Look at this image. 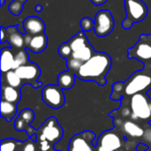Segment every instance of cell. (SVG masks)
Here are the masks:
<instances>
[{
	"mask_svg": "<svg viewBox=\"0 0 151 151\" xmlns=\"http://www.w3.org/2000/svg\"><path fill=\"white\" fill-rule=\"evenodd\" d=\"M5 42L9 43L12 49H26L25 34H21L18 30V26H11L5 28Z\"/></svg>",
	"mask_w": 151,
	"mask_h": 151,
	"instance_id": "14",
	"label": "cell"
},
{
	"mask_svg": "<svg viewBox=\"0 0 151 151\" xmlns=\"http://www.w3.org/2000/svg\"><path fill=\"white\" fill-rule=\"evenodd\" d=\"M36 134L42 136L54 146L60 142L65 136V130L58 122L57 117L47 118L36 129Z\"/></svg>",
	"mask_w": 151,
	"mask_h": 151,
	"instance_id": "4",
	"label": "cell"
},
{
	"mask_svg": "<svg viewBox=\"0 0 151 151\" xmlns=\"http://www.w3.org/2000/svg\"><path fill=\"white\" fill-rule=\"evenodd\" d=\"M77 81V77L74 73L65 70L58 73L57 78V84L64 90H70L74 88Z\"/></svg>",
	"mask_w": 151,
	"mask_h": 151,
	"instance_id": "17",
	"label": "cell"
},
{
	"mask_svg": "<svg viewBox=\"0 0 151 151\" xmlns=\"http://www.w3.org/2000/svg\"><path fill=\"white\" fill-rule=\"evenodd\" d=\"M22 142L14 139L1 140V151H19Z\"/></svg>",
	"mask_w": 151,
	"mask_h": 151,
	"instance_id": "23",
	"label": "cell"
},
{
	"mask_svg": "<svg viewBox=\"0 0 151 151\" xmlns=\"http://www.w3.org/2000/svg\"><path fill=\"white\" fill-rule=\"evenodd\" d=\"M23 27L25 34L29 35H37L44 34L45 23L44 21L36 16H29L23 20Z\"/></svg>",
	"mask_w": 151,
	"mask_h": 151,
	"instance_id": "15",
	"label": "cell"
},
{
	"mask_svg": "<svg viewBox=\"0 0 151 151\" xmlns=\"http://www.w3.org/2000/svg\"><path fill=\"white\" fill-rule=\"evenodd\" d=\"M121 114H122L123 117H131V115H132V111H131V109L125 107V108H123V109L121 110Z\"/></svg>",
	"mask_w": 151,
	"mask_h": 151,
	"instance_id": "31",
	"label": "cell"
},
{
	"mask_svg": "<svg viewBox=\"0 0 151 151\" xmlns=\"http://www.w3.org/2000/svg\"><path fill=\"white\" fill-rule=\"evenodd\" d=\"M149 149H150L149 145H147V144H145L143 142H140V143L137 144L135 150H136V151H148Z\"/></svg>",
	"mask_w": 151,
	"mask_h": 151,
	"instance_id": "29",
	"label": "cell"
},
{
	"mask_svg": "<svg viewBox=\"0 0 151 151\" xmlns=\"http://www.w3.org/2000/svg\"><path fill=\"white\" fill-rule=\"evenodd\" d=\"M121 146L122 142L120 136L113 129H109L99 135L96 151H118Z\"/></svg>",
	"mask_w": 151,
	"mask_h": 151,
	"instance_id": "12",
	"label": "cell"
},
{
	"mask_svg": "<svg viewBox=\"0 0 151 151\" xmlns=\"http://www.w3.org/2000/svg\"><path fill=\"white\" fill-rule=\"evenodd\" d=\"M4 4V0H1V6H3Z\"/></svg>",
	"mask_w": 151,
	"mask_h": 151,
	"instance_id": "36",
	"label": "cell"
},
{
	"mask_svg": "<svg viewBox=\"0 0 151 151\" xmlns=\"http://www.w3.org/2000/svg\"><path fill=\"white\" fill-rule=\"evenodd\" d=\"M82 64H83L82 62L71 58L66 60V68H67V70L76 73L79 71V69L81 68V66L82 65Z\"/></svg>",
	"mask_w": 151,
	"mask_h": 151,
	"instance_id": "26",
	"label": "cell"
},
{
	"mask_svg": "<svg viewBox=\"0 0 151 151\" xmlns=\"http://www.w3.org/2000/svg\"><path fill=\"white\" fill-rule=\"evenodd\" d=\"M5 42V27H1V43Z\"/></svg>",
	"mask_w": 151,
	"mask_h": 151,
	"instance_id": "32",
	"label": "cell"
},
{
	"mask_svg": "<svg viewBox=\"0 0 151 151\" xmlns=\"http://www.w3.org/2000/svg\"><path fill=\"white\" fill-rule=\"evenodd\" d=\"M130 109L132 114L135 115L138 119L151 122V98L146 93H139L130 97Z\"/></svg>",
	"mask_w": 151,
	"mask_h": 151,
	"instance_id": "6",
	"label": "cell"
},
{
	"mask_svg": "<svg viewBox=\"0 0 151 151\" xmlns=\"http://www.w3.org/2000/svg\"><path fill=\"white\" fill-rule=\"evenodd\" d=\"M26 49L33 53H41L48 46V37L45 34L29 35L25 34Z\"/></svg>",
	"mask_w": 151,
	"mask_h": 151,
	"instance_id": "13",
	"label": "cell"
},
{
	"mask_svg": "<svg viewBox=\"0 0 151 151\" xmlns=\"http://www.w3.org/2000/svg\"><path fill=\"white\" fill-rule=\"evenodd\" d=\"M129 58L136 59L146 65L151 61V34H142L140 35L138 42L127 50Z\"/></svg>",
	"mask_w": 151,
	"mask_h": 151,
	"instance_id": "7",
	"label": "cell"
},
{
	"mask_svg": "<svg viewBox=\"0 0 151 151\" xmlns=\"http://www.w3.org/2000/svg\"><path fill=\"white\" fill-rule=\"evenodd\" d=\"M151 89V73L144 69L134 72L127 81H115L111 86V99L122 101L139 93H147Z\"/></svg>",
	"mask_w": 151,
	"mask_h": 151,
	"instance_id": "2",
	"label": "cell"
},
{
	"mask_svg": "<svg viewBox=\"0 0 151 151\" xmlns=\"http://www.w3.org/2000/svg\"><path fill=\"white\" fill-rule=\"evenodd\" d=\"M92 2V4H94L95 5H102L104 3H106L108 0H90Z\"/></svg>",
	"mask_w": 151,
	"mask_h": 151,
	"instance_id": "33",
	"label": "cell"
},
{
	"mask_svg": "<svg viewBox=\"0 0 151 151\" xmlns=\"http://www.w3.org/2000/svg\"><path fill=\"white\" fill-rule=\"evenodd\" d=\"M115 22L111 12L108 10H101L97 12L95 17V34L99 37L109 35L114 29Z\"/></svg>",
	"mask_w": 151,
	"mask_h": 151,
	"instance_id": "10",
	"label": "cell"
},
{
	"mask_svg": "<svg viewBox=\"0 0 151 151\" xmlns=\"http://www.w3.org/2000/svg\"><path fill=\"white\" fill-rule=\"evenodd\" d=\"M29 62H30V60H29V55H28L27 50V49L19 50L15 54L14 64H13L12 70H16L17 68L28 64Z\"/></svg>",
	"mask_w": 151,
	"mask_h": 151,
	"instance_id": "22",
	"label": "cell"
},
{
	"mask_svg": "<svg viewBox=\"0 0 151 151\" xmlns=\"http://www.w3.org/2000/svg\"><path fill=\"white\" fill-rule=\"evenodd\" d=\"M35 12H42V4H36V5L35 6Z\"/></svg>",
	"mask_w": 151,
	"mask_h": 151,
	"instance_id": "35",
	"label": "cell"
},
{
	"mask_svg": "<svg viewBox=\"0 0 151 151\" xmlns=\"http://www.w3.org/2000/svg\"><path fill=\"white\" fill-rule=\"evenodd\" d=\"M111 65L112 60L109 54L96 51L90 59L82 64L75 75L81 81L95 82L101 87H104L107 84V75Z\"/></svg>",
	"mask_w": 151,
	"mask_h": 151,
	"instance_id": "1",
	"label": "cell"
},
{
	"mask_svg": "<svg viewBox=\"0 0 151 151\" xmlns=\"http://www.w3.org/2000/svg\"><path fill=\"white\" fill-rule=\"evenodd\" d=\"M23 5H24V4L20 0H13L9 4L8 9L12 15L19 16L23 10Z\"/></svg>",
	"mask_w": 151,
	"mask_h": 151,
	"instance_id": "24",
	"label": "cell"
},
{
	"mask_svg": "<svg viewBox=\"0 0 151 151\" xmlns=\"http://www.w3.org/2000/svg\"><path fill=\"white\" fill-rule=\"evenodd\" d=\"M0 112L1 118L6 119L7 121H11L17 117L19 113V106L16 104L1 100Z\"/></svg>",
	"mask_w": 151,
	"mask_h": 151,
	"instance_id": "19",
	"label": "cell"
},
{
	"mask_svg": "<svg viewBox=\"0 0 151 151\" xmlns=\"http://www.w3.org/2000/svg\"><path fill=\"white\" fill-rule=\"evenodd\" d=\"M125 11L127 17L122 21L124 29H130L134 23L142 21L148 15L149 10L142 0H125Z\"/></svg>",
	"mask_w": 151,
	"mask_h": 151,
	"instance_id": "3",
	"label": "cell"
},
{
	"mask_svg": "<svg viewBox=\"0 0 151 151\" xmlns=\"http://www.w3.org/2000/svg\"><path fill=\"white\" fill-rule=\"evenodd\" d=\"M1 80V84H5L18 89H21L22 87L25 85L23 81L19 78V76L16 73L14 70H11L5 73H2Z\"/></svg>",
	"mask_w": 151,
	"mask_h": 151,
	"instance_id": "20",
	"label": "cell"
},
{
	"mask_svg": "<svg viewBox=\"0 0 151 151\" xmlns=\"http://www.w3.org/2000/svg\"><path fill=\"white\" fill-rule=\"evenodd\" d=\"M97 139L90 130L78 133L70 139L67 151H96Z\"/></svg>",
	"mask_w": 151,
	"mask_h": 151,
	"instance_id": "8",
	"label": "cell"
},
{
	"mask_svg": "<svg viewBox=\"0 0 151 151\" xmlns=\"http://www.w3.org/2000/svg\"><path fill=\"white\" fill-rule=\"evenodd\" d=\"M15 54L11 46H6L1 49V72L5 73L12 70L14 64Z\"/></svg>",
	"mask_w": 151,
	"mask_h": 151,
	"instance_id": "16",
	"label": "cell"
},
{
	"mask_svg": "<svg viewBox=\"0 0 151 151\" xmlns=\"http://www.w3.org/2000/svg\"><path fill=\"white\" fill-rule=\"evenodd\" d=\"M80 24H81V27L82 28V31L88 32V31H90V30L94 29L95 20H92V19L89 18V17H84V18L81 19Z\"/></svg>",
	"mask_w": 151,
	"mask_h": 151,
	"instance_id": "27",
	"label": "cell"
},
{
	"mask_svg": "<svg viewBox=\"0 0 151 151\" xmlns=\"http://www.w3.org/2000/svg\"><path fill=\"white\" fill-rule=\"evenodd\" d=\"M144 66V70H146L147 72H149V73H151V61L150 63H148V64H146V65H143Z\"/></svg>",
	"mask_w": 151,
	"mask_h": 151,
	"instance_id": "34",
	"label": "cell"
},
{
	"mask_svg": "<svg viewBox=\"0 0 151 151\" xmlns=\"http://www.w3.org/2000/svg\"><path fill=\"white\" fill-rule=\"evenodd\" d=\"M35 119V112L30 108H24L19 111L14 120V127L19 132H27L29 137L36 134V129L32 127Z\"/></svg>",
	"mask_w": 151,
	"mask_h": 151,
	"instance_id": "11",
	"label": "cell"
},
{
	"mask_svg": "<svg viewBox=\"0 0 151 151\" xmlns=\"http://www.w3.org/2000/svg\"><path fill=\"white\" fill-rule=\"evenodd\" d=\"M72 53H73V51H72V49H71L68 42H66L65 43H62L58 47V54H59V56L62 58H65V60L71 58Z\"/></svg>",
	"mask_w": 151,
	"mask_h": 151,
	"instance_id": "25",
	"label": "cell"
},
{
	"mask_svg": "<svg viewBox=\"0 0 151 151\" xmlns=\"http://www.w3.org/2000/svg\"><path fill=\"white\" fill-rule=\"evenodd\" d=\"M55 151H60V150H55Z\"/></svg>",
	"mask_w": 151,
	"mask_h": 151,
	"instance_id": "37",
	"label": "cell"
},
{
	"mask_svg": "<svg viewBox=\"0 0 151 151\" xmlns=\"http://www.w3.org/2000/svg\"><path fill=\"white\" fill-rule=\"evenodd\" d=\"M14 71L23 81L24 84H29L35 89H40L42 87V83L39 81L41 77V68L37 64L29 62Z\"/></svg>",
	"mask_w": 151,
	"mask_h": 151,
	"instance_id": "9",
	"label": "cell"
},
{
	"mask_svg": "<svg viewBox=\"0 0 151 151\" xmlns=\"http://www.w3.org/2000/svg\"><path fill=\"white\" fill-rule=\"evenodd\" d=\"M19 151H38L36 142L33 141L31 138L22 142Z\"/></svg>",
	"mask_w": 151,
	"mask_h": 151,
	"instance_id": "28",
	"label": "cell"
},
{
	"mask_svg": "<svg viewBox=\"0 0 151 151\" xmlns=\"http://www.w3.org/2000/svg\"><path fill=\"white\" fill-rule=\"evenodd\" d=\"M123 131L131 137L140 138L144 135V129L133 120H126L122 126Z\"/></svg>",
	"mask_w": 151,
	"mask_h": 151,
	"instance_id": "21",
	"label": "cell"
},
{
	"mask_svg": "<svg viewBox=\"0 0 151 151\" xmlns=\"http://www.w3.org/2000/svg\"><path fill=\"white\" fill-rule=\"evenodd\" d=\"M143 138L148 143H151V129H147L145 131Z\"/></svg>",
	"mask_w": 151,
	"mask_h": 151,
	"instance_id": "30",
	"label": "cell"
},
{
	"mask_svg": "<svg viewBox=\"0 0 151 151\" xmlns=\"http://www.w3.org/2000/svg\"><path fill=\"white\" fill-rule=\"evenodd\" d=\"M41 98L42 102L52 110H59L65 104V90L58 84H48L42 88Z\"/></svg>",
	"mask_w": 151,
	"mask_h": 151,
	"instance_id": "5",
	"label": "cell"
},
{
	"mask_svg": "<svg viewBox=\"0 0 151 151\" xmlns=\"http://www.w3.org/2000/svg\"><path fill=\"white\" fill-rule=\"evenodd\" d=\"M21 89L1 84V99L6 102L19 104L21 100Z\"/></svg>",
	"mask_w": 151,
	"mask_h": 151,
	"instance_id": "18",
	"label": "cell"
}]
</instances>
